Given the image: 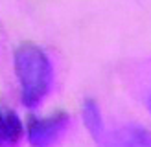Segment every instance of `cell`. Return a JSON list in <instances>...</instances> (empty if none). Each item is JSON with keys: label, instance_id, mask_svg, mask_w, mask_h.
Returning a JSON list of instances; mask_svg holds the SVG:
<instances>
[{"label": "cell", "instance_id": "6da1fadb", "mask_svg": "<svg viewBox=\"0 0 151 147\" xmlns=\"http://www.w3.org/2000/svg\"><path fill=\"white\" fill-rule=\"evenodd\" d=\"M17 72L22 83V96L28 105H35L48 90V57L35 46H22L17 51Z\"/></svg>", "mask_w": 151, "mask_h": 147}, {"label": "cell", "instance_id": "7a4b0ae2", "mask_svg": "<svg viewBox=\"0 0 151 147\" xmlns=\"http://www.w3.org/2000/svg\"><path fill=\"white\" fill-rule=\"evenodd\" d=\"M19 134H20V125L15 114L0 108V145L13 143L15 140H19Z\"/></svg>", "mask_w": 151, "mask_h": 147}]
</instances>
